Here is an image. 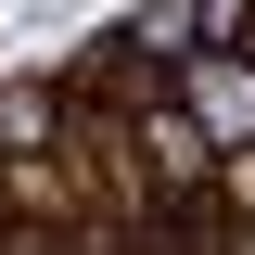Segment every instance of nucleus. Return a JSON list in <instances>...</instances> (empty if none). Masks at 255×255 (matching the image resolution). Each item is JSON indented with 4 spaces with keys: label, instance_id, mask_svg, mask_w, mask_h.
I'll return each instance as SVG.
<instances>
[{
    "label": "nucleus",
    "instance_id": "obj_1",
    "mask_svg": "<svg viewBox=\"0 0 255 255\" xmlns=\"http://www.w3.org/2000/svg\"><path fill=\"white\" fill-rule=\"evenodd\" d=\"M128 128V179H140V204H153V217H204V204H217V128L191 115L179 90H153L140 102V115H115Z\"/></svg>",
    "mask_w": 255,
    "mask_h": 255
},
{
    "label": "nucleus",
    "instance_id": "obj_2",
    "mask_svg": "<svg viewBox=\"0 0 255 255\" xmlns=\"http://www.w3.org/2000/svg\"><path fill=\"white\" fill-rule=\"evenodd\" d=\"M102 38H115V64H140L153 90H179L191 64H204V0H128Z\"/></svg>",
    "mask_w": 255,
    "mask_h": 255
},
{
    "label": "nucleus",
    "instance_id": "obj_3",
    "mask_svg": "<svg viewBox=\"0 0 255 255\" xmlns=\"http://www.w3.org/2000/svg\"><path fill=\"white\" fill-rule=\"evenodd\" d=\"M77 140V90H64L51 64H26V77H0V166H38Z\"/></svg>",
    "mask_w": 255,
    "mask_h": 255
},
{
    "label": "nucleus",
    "instance_id": "obj_4",
    "mask_svg": "<svg viewBox=\"0 0 255 255\" xmlns=\"http://www.w3.org/2000/svg\"><path fill=\"white\" fill-rule=\"evenodd\" d=\"M179 102L217 128V153H255V64H191V77H179Z\"/></svg>",
    "mask_w": 255,
    "mask_h": 255
},
{
    "label": "nucleus",
    "instance_id": "obj_5",
    "mask_svg": "<svg viewBox=\"0 0 255 255\" xmlns=\"http://www.w3.org/2000/svg\"><path fill=\"white\" fill-rule=\"evenodd\" d=\"M217 217H230V230H255V153H230V166H217Z\"/></svg>",
    "mask_w": 255,
    "mask_h": 255
},
{
    "label": "nucleus",
    "instance_id": "obj_6",
    "mask_svg": "<svg viewBox=\"0 0 255 255\" xmlns=\"http://www.w3.org/2000/svg\"><path fill=\"white\" fill-rule=\"evenodd\" d=\"M217 255H255V230H230V217H217Z\"/></svg>",
    "mask_w": 255,
    "mask_h": 255
}]
</instances>
